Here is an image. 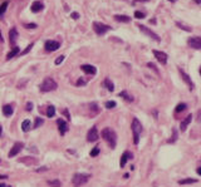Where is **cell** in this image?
Masks as SVG:
<instances>
[{"instance_id": "6da1fadb", "label": "cell", "mask_w": 201, "mask_h": 187, "mask_svg": "<svg viewBox=\"0 0 201 187\" xmlns=\"http://www.w3.org/2000/svg\"><path fill=\"white\" fill-rule=\"evenodd\" d=\"M101 136L106 142L108 143V146L111 148H116V144H117V135L116 132L111 128H104L103 131L101 132Z\"/></svg>"}, {"instance_id": "7a4b0ae2", "label": "cell", "mask_w": 201, "mask_h": 187, "mask_svg": "<svg viewBox=\"0 0 201 187\" xmlns=\"http://www.w3.org/2000/svg\"><path fill=\"white\" fill-rule=\"evenodd\" d=\"M131 129H132V133H133V143L138 144L140 135H141V132H142V124H141V122H140L137 118H133V119H132Z\"/></svg>"}, {"instance_id": "3957f363", "label": "cell", "mask_w": 201, "mask_h": 187, "mask_svg": "<svg viewBox=\"0 0 201 187\" xmlns=\"http://www.w3.org/2000/svg\"><path fill=\"white\" fill-rule=\"evenodd\" d=\"M90 175L89 173H75L73 178H72V184L74 187H81L83 185H86L87 182L90 180Z\"/></svg>"}, {"instance_id": "277c9868", "label": "cell", "mask_w": 201, "mask_h": 187, "mask_svg": "<svg viewBox=\"0 0 201 187\" xmlns=\"http://www.w3.org/2000/svg\"><path fill=\"white\" fill-rule=\"evenodd\" d=\"M58 88V84H57V82L54 81L53 78H45L43 83L39 86V89L40 92H52V90H55Z\"/></svg>"}, {"instance_id": "5b68a950", "label": "cell", "mask_w": 201, "mask_h": 187, "mask_svg": "<svg viewBox=\"0 0 201 187\" xmlns=\"http://www.w3.org/2000/svg\"><path fill=\"white\" fill-rule=\"evenodd\" d=\"M111 29V26L107 25V24H102V23H98V21H94L93 23V30L96 32L97 35H103Z\"/></svg>"}, {"instance_id": "8992f818", "label": "cell", "mask_w": 201, "mask_h": 187, "mask_svg": "<svg viewBox=\"0 0 201 187\" xmlns=\"http://www.w3.org/2000/svg\"><path fill=\"white\" fill-rule=\"evenodd\" d=\"M138 28H140V30H141L142 33H145L146 35H149L150 38H152V39H155L156 41H161V39H160V37L157 35L156 33L155 32H152L150 28H147L146 25H138Z\"/></svg>"}, {"instance_id": "52a82bcc", "label": "cell", "mask_w": 201, "mask_h": 187, "mask_svg": "<svg viewBox=\"0 0 201 187\" xmlns=\"http://www.w3.org/2000/svg\"><path fill=\"white\" fill-rule=\"evenodd\" d=\"M98 137H99L98 129H97L96 126H93V127L88 131V133H87V141H88V142H96L98 139Z\"/></svg>"}, {"instance_id": "ba28073f", "label": "cell", "mask_w": 201, "mask_h": 187, "mask_svg": "<svg viewBox=\"0 0 201 187\" xmlns=\"http://www.w3.org/2000/svg\"><path fill=\"white\" fill-rule=\"evenodd\" d=\"M59 47H60V44L57 40H47L44 44V48L47 52H55L59 49Z\"/></svg>"}, {"instance_id": "9c48e42d", "label": "cell", "mask_w": 201, "mask_h": 187, "mask_svg": "<svg viewBox=\"0 0 201 187\" xmlns=\"http://www.w3.org/2000/svg\"><path fill=\"white\" fill-rule=\"evenodd\" d=\"M57 124H58V129H59V133L60 136H64L66 133L69 131V127H68V123L66 121H63L62 118H59L58 121H57Z\"/></svg>"}, {"instance_id": "30bf717a", "label": "cell", "mask_w": 201, "mask_h": 187, "mask_svg": "<svg viewBox=\"0 0 201 187\" xmlns=\"http://www.w3.org/2000/svg\"><path fill=\"white\" fill-rule=\"evenodd\" d=\"M152 53H153L155 58H156L161 64H164L165 66V64L167 63V54H166V53L160 52V50H152Z\"/></svg>"}, {"instance_id": "8fae6325", "label": "cell", "mask_w": 201, "mask_h": 187, "mask_svg": "<svg viewBox=\"0 0 201 187\" xmlns=\"http://www.w3.org/2000/svg\"><path fill=\"white\" fill-rule=\"evenodd\" d=\"M187 44L194 49H201V38L200 37H192L187 40Z\"/></svg>"}, {"instance_id": "7c38bea8", "label": "cell", "mask_w": 201, "mask_h": 187, "mask_svg": "<svg viewBox=\"0 0 201 187\" xmlns=\"http://www.w3.org/2000/svg\"><path fill=\"white\" fill-rule=\"evenodd\" d=\"M23 147H24V143H23V142H17L13 147H11V150L9 152V157H14V156H17L19 152L23 150Z\"/></svg>"}, {"instance_id": "4fadbf2b", "label": "cell", "mask_w": 201, "mask_h": 187, "mask_svg": "<svg viewBox=\"0 0 201 187\" xmlns=\"http://www.w3.org/2000/svg\"><path fill=\"white\" fill-rule=\"evenodd\" d=\"M81 69L84 72V73L87 74H90V75H94L97 73V69L94 66H90V64H83V66H81Z\"/></svg>"}, {"instance_id": "5bb4252c", "label": "cell", "mask_w": 201, "mask_h": 187, "mask_svg": "<svg viewBox=\"0 0 201 187\" xmlns=\"http://www.w3.org/2000/svg\"><path fill=\"white\" fill-rule=\"evenodd\" d=\"M17 39H18V32H17V29L11 28L10 32H9V41H10V44L13 45V47H15Z\"/></svg>"}, {"instance_id": "9a60e30c", "label": "cell", "mask_w": 201, "mask_h": 187, "mask_svg": "<svg viewBox=\"0 0 201 187\" xmlns=\"http://www.w3.org/2000/svg\"><path fill=\"white\" fill-rule=\"evenodd\" d=\"M179 72H180V74H181V77H182V79L185 82L187 83V86H189V88L190 89H194V83H192V81L190 79V77H189V74H186L185 72L181 69V68H179Z\"/></svg>"}, {"instance_id": "2e32d148", "label": "cell", "mask_w": 201, "mask_h": 187, "mask_svg": "<svg viewBox=\"0 0 201 187\" xmlns=\"http://www.w3.org/2000/svg\"><path fill=\"white\" fill-rule=\"evenodd\" d=\"M130 158H132V155L130 153V152H128V151L123 152L122 157H121V161H119V166H121V168L126 166V163H127V161H128Z\"/></svg>"}, {"instance_id": "e0dca14e", "label": "cell", "mask_w": 201, "mask_h": 187, "mask_svg": "<svg viewBox=\"0 0 201 187\" xmlns=\"http://www.w3.org/2000/svg\"><path fill=\"white\" fill-rule=\"evenodd\" d=\"M191 121H192V114H189V116H186V118L181 122V124H180V129H181V132H184L185 129H186V127L189 124L191 123Z\"/></svg>"}, {"instance_id": "ac0fdd59", "label": "cell", "mask_w": 201, "mask_h": 187, "mask_svg": "<svg viewBox=\"0 0 201 187\" xmlns=\"http://www.w3.org/2000/svg\"><path fill=\"white\" fill-rule=\"evenodd\" d=\"M14 113V108H13V106H10V104H5L3 107V114L5 117H10L11 114Z\"/></svg>"}, {"instance_id": "d6986e66", "label": "cell", "mask_w": 201, "mask_h": 187, "mask_svg": "<svg viewBox=\"0 0 201 187\" xmlns=\"http://www.w3.org/2000/svg\"><path fill=\"white\" fill-rule=\"evenodd\" d=\"M19 52H20V48L19 47H17V45H15V47H13V49H11V50L8 53V55H6V60H10L11 58H14L15 55H18L19 54Z\"/></svg>"}, {"instance_id": "ffe728a7", "label": "cell", "mask_w": 201, "mask_h": 187, "mask_svg": "<svg viewBox=\"0 0 201 187\" xmlns=\"http://www.w3.org/2000/svg\"><path fill=\"white\" fill-rule=\"evenodd\" d=\"M43 9V3L40 1H34L32 4V6H30V10L33 11V13H38V11H40Z\"/></svg>"}, {"instance_id": "44dd1931", "label": "cell", "mask_w": 201, "mask_h": 187, "mask_svg": "<svg viewBox=\"0 0 201 187\" xmlns=\"http://www.w3.org/2000/svg\"><path fill=\"white\" fill-rule=\"evenodd\" d=\"M115 19L117 21H121V23H128L131 20V18L127 17V15H115Z\"/></svg>"}, {"instance_id": "7402d4cb", "label": "cell", "mask_w": 201, "mask_h": 187, "mask_svg": "<svg viewBox=\"0 0 201 187\" xmlns=\"http://www.w3.org/2000/svg\"><path fill=\"white\" fill-rule=\"evenodd\" d=\"M118 97H122L124 101H127V102H133V97H131V95L128 94L126 90H122V92L118 94Z\"/></svg>"}, {"instance_id": "603a6c76", "label": "cell", "mask_w": 201, "mask_h": 187, "mask_svg": "<svg viewBox=\"0 0 201 187\" xmlns=\"http://www.w3.org/2000/svg\"><path fill=\"white\" fill-rule=\"evenodd\" d=\"M103 84H104L106 88H107V89L109 90V92H113V90H115V86H113V83H112L111 81H109L108 78H106V79H104Z\"/></svg>"}, {"instance_id": "cb8c5ba5", "label": "cell", "mask_w": 201, "mask_h": 187, "mask_svg": "<svg viewBox=\"0 0 201 187\" xmlns=\"http://www.w3.org/2000/svg\"><path fill=\"white\" fill-rule=\"evenodd\" d=\"M198 180L195 178H185V180H180L179 181V185H190V184H196Z\"/></svg>"}, {"instance_id": "d4e9b609", "label": "cell", "mask_w": 201, "mask_h": 187, "mask_svg": "<svg viewBox=\"0 0 201 187\" xmlns=\"http://www.w3.org/2000/svg\"><path fill=\"white\" fill-rule=\"evenodd\" d=\"M30 121L29 119H24L23 121V123H21V129H23V132H28L29 129H30Z\"/></svg>"}, {"instance_id": "484cf974", "label": "cell", "mask_w": 201, "mask_h": 187, "mask_svg": "<svg viewBox=\"0 0 201 187\" xmlns=\"http://www.w3.org/2000/svg\"><path fill=\"white\" fill-rule=\"evenodd\" d=\"M47 184L50 187H60V186H62V182H60L59 180H49Z\"/></svg>"}, {"instance_id": "4316f807", "label": "cell", "mask_w": 201, "mask_h": 187, "mask_svg": "<svg viewBox=\"0 0 201 187\" xmlns=\"http://www.w3.org/2000/svg\"><path fill=\"white\" fill-rule=\"evenodd\" d=\"M54 114H55V108L53 106H49L47 109V117L52 118V117H54Z\"/></svg>"}, {"instance_id": "83f0119b", "label": "cell", "mask_w": 201, "mask_h": 187, "mask_svg": "<svg viewBox=\"0 0 201 187\" xmlns=\"http://www.w3.org/2000/svg\"><path fill=\"white\" fill-rule=\"evenodd\" d=\"M186 108H187V104H185V103H180V104H177L175 110H176V113H180V112H184Z\"/></svg>"}, {"instance_id": "f1b7e54d", "label": "cell", "mask_w": 201, "mask_h": 187, "mask_svg": "<svg viewBox=\"0 0 201 187\" xmlns=\"http://www.w3.org/2000/svg\"><path fill=\"white\" fill-rule=\"evenodd\" d=\"M116 106H117V103H116L115 101H108V102H106V103H104V107H106V108H108V109L115 108Z\"/></svg>"}, {"instance_id": "f546056e", "label": "cell", "mask_w": 201, "mask_h": 187, "mask_svg": "<svg viewBox=\"0 0 201 187\" xmlns=\"http://www.w3.org/2000/svg\"><path fill=\"white\" fill-rule=\"evenodd\" d=\"M44 123V119L43 118H40V117H37L35 118V123H34V128H38V127H40L41 124Z\"/></svg>"}, {"instance_id": "4dcf8cb0", "label": "cell", "mask_w": 201, "mask_h": 187, "mask_svg": "<svg viewBox=\"0 0 201 187\" xmlns=\"http://www.w3.org/2000/svg\"><path fill=\"white\" fill-rule=\"evenodd\" d=\"M8 5H9V3H8V1H4V3L1 4V5H0V15H3L4 13H5V10H6Z\"/></svg>"}, {"instance_id": "1f68e13d", "label": "cell", "mask_w": 201, "mask_h": 187, "mask_svg": "<svg viewBox=\"0 0 201 187\" xmlns=\"http://www.w3.org/2000/svg\"><path fill=\"white\" fill-rule=\"evenodd\" d=\"M99 155V147H94L92 151H90V157H96V156Z\"/></svg>"}, {"instance_id": "d6a6232c", "label": "cell", "mask_w": 201, "mask_h": 187, "mask_svg": "<svg viewBox=\"0 0 201 187\" xmlns=\"http://www.w3.org/2000/svg\"><path fill=\"white\" fill-rule=\"evenodd\" d=\"M34 47V43H32V44H29L28 45V47H26V49H25V50H23L21 53H20V55H24V54H26V53H29L30 50H32V48Z\"/></svg>"}, {"instance_id": "836d02e7", "label": "cell", "mask_w": 201, "mask_h": 187, "mask_svg": "<svg viewBox=\"0 0 201 187\" xmlns=\"http://www.w3.org/2000/svg\"><path fill=\"white\" fill-rule=\"evenodd\" d=\"M135 18H137V19H143V18H145V14L141 13V11H135Z\"/></svg>"}, {"instance_id": "e575fe53", "label": "cell", "mask_w": 201, "mask_h": 187, "mask_svg": "<svg viewBox=\"0 0 201 187\" xmlns=\"http://www.w3.org/2000/svg\"><path fill=\"white\" fill-rule=\"evenodd\" d=\"M24 26H25L26 29H35L38 25H37V24H34V23H32V24H24Z\"/></svg>"}, {"instance_id": "d590c367", "label": "cell", "mask_w": 201, "mask_h": 187, "mask_svg": "<svg viewBox=\"0 0 201 187\" xmlns=\"http://www.w3.org/2000/svg\"><path fill=\"white\" fill-rule=\"evenodd\" d=\"M63 60H64V55H60V57H58V58L55 59V64H57V66H59Z\"/></svg>"}, {"instance_id": "8d00e7d4", "label": "cell", "mask_w": 201, "mask_h": 187, "mask_svg": "<svg viewBox=\"0 0 201 187\" xmlns=\"http://www.w3.org/2000/svg\"><path fill=\"white\" fill-rule=\"evenodd\" d=\"M176 138H177V132L173 129V138L172 139H169V143H173L176 141Z\"/></svg>"}, {"instance_id": "74e56055", "label": "cell", "mask_w": 201, "mask_h": 187, "mask_svg": "<svg viewBox=\"0 0 201 187\" xmlns=\"http://www.w3.org/2000/svg\"><path fill=\"white\" fill-rule=\"evenodd\" d=\"M147 67H150V68H152V69L156 72V73H158V70H157V68H156V66H155L153 63H147Z\"/></svg>"}, {"instance_id": "f35d334b", "label": "cell", "mask_w": 201, "mask_h": 187, "mask_svg": "<svg viewBox=\"0 0 201 187\" xmlns=\"http://www.w3.org/2000/svg\"><path fill=\"white\" fill-rule=\"evenodd\" d=\"M70 17H72V19L77 20V19L79 18V14H78V13H75V11H74V13H72V14H70Z\"/></svg>"}, {"instance_id": "ab89813d", "label": "cell", "mask_w": 201, "mask_h": 187, "mask_svg": "<svg viewBox=\"0 0 201 187\" xmlns=\"http://www.w3.org/2000/svg\"><path fill=\"white\" fill-rule=\"evenodd\" d=\"M63 114L67 117V119H70V114H69V112H68V109H64L63 110Z\"/></svg>"}, {"instance_id": "60d3db41", "label": "cell", "mask_w": 201, "mask_h": 187, "mask_svg": "<svg viewBox=\"0 0 201 187\" xmlns=\"http://www.w3.org/2000/svg\"><path fill=\"white\" fill-rule=\"evenodd\" d=\"M77 86L79 87V86H86V82L83 81V79H78L77 81Z\"/></svg>"}, {"instance_id": "b9f144b4", "label": "cell", "mask_w": 201, "mask_h": 187, "mask_svg": "<svg viewBox=\"0 0 201 187\" xmlns=\"http://www.w3.org/2000/svg\"><path fill=\"white\" fill-rule=\"evenodd\" d=\"M33 109V104L32 103H26V110H32Z\"/></svg>"}, {"instance_id": "7bdbcfd3", "label": "cell", "mask_w": 201, "mask_h": 187, "mask_svg": "<svg viewBox=\"0 0 201 187\" xmlns=\"http://www.w3.org/2000/svg\"><path fill=\"white\" fill-rule=\"evenodd\" d=\"M37 172H41V171H48V167H41V168H37Z\"/></svg>"}, {"instance_id": "ee69618b", "label": "cell", "mask_w": 201, "mask_h": 187, "mask_svg": "<svg viewBox=\"0 0 201 187\" xmlns=\"http://www.w3.org/2000/svg\"><path fill=\"white\" fill-rule=\"evenodd\" d=\"M8 176L6 175H0V180H6Z\"/></svg>"}, {"instance_id": "f6af8a7d", "label": "cell", "mask_w": 201, "mask_h": 187, "mask_svg": "<svg viewBox=\"0 0 201 187\" xmlns=\"http://www.w3.org/2000/svg\"><path fill=\"white\" fill-rule=\"evenodd\" d=\"M4 39H3V35H1V32H0V43H3Z\"/></svg>"}, {"instance_id": "bcb514c9", "label": "cell", "mask_w": 201, "mask_h": 187, "mask_svg": "<svg viewBox=\"0 0 201 187\" xmlns=\"http://www.w3.org/2000/svg\"><path fill=\"white\" fill-rule=\"evenodd\" d=\"M196 172H198V175H201V168H200V167L198 168V171H196Z\"/></svg>"}, {"instance_id": "7dc6e473", "label": "cell", "mask_w": 201, "mask_h": 187, "mask_svg": "<svg viewBox=\"0 0 201 187\" xmlns=\"http://www.w3.org/2000/svg\"><path fill=\"white\" fill-rule=\"evenodd\" d=\"M3 135V128H1V124H0V136Z\"/></svg>"}, {"instance_id": "c3c4849f", "label": "cell", "mask_w": 201, "mask_h": 187, "mask_svg": "<svg viewBox=\"0 0 201 187\" xmlns=\"http://www.w3.org/2000/svg\"><path fill=\"white\" fill-rule=\"evenodd\" d=\"M169 1H171V3H175V1H177V0H169Z\"/></svg>"}, {"instance_id": "681fc988", "label": "cell", "mask_w": 201, "mask_h": 187, "mask_svg": "<svg viewBox=\"0 0 201 187\" xmlns=\"http://www.w3.org/2000/svg\"><path fill=\"white\" fill-rule=\"evenodd\" d=\"M0 187H5V185H4V184H0Z\"/></svg>"}, {"instance_id": "f907efd6", "label": "cell", "mask_w": 201, "mask_h": 187, "mask_svg": "<svg viewBox=\"0 0 201 187\" xmlns=\"http://www.w3.org/2000/svg\"><path fill=\"white\" fill-rule=\"evenodd\" d=\"M9 187H11V186H9Z\"/></svg>"}]
</instances>
